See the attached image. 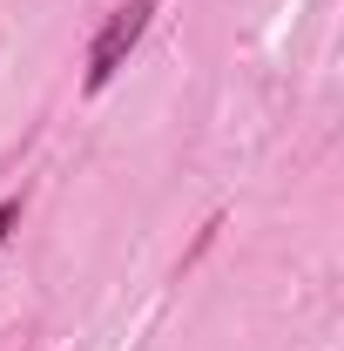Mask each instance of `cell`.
<instances>
[{"instance_id": "cell-1", "label": "cell", "mask_w": 344, "mask_h": 351, "mask_svg": "<svg viewBox=\"0 0 344 351\" xmlns=\"http://www.w3.org/2000/svg\"><path fill=\"white\" fill-rule=\"evenodd\" d=\"M149 14H156V0H122V7L101 21V34L88 41V95H101V88L129 68L135 41L149 34Z\"/></svg>"}, {"instance_id": "cell-2", "label": "cell", "mask_w": 344, "mask_h": 351, "mask_svg": "<svg viewBox=\"0 0 344 351\" xmlns=\"http://www.w3.org/2000/svg\"><path fill=\"white\" fill-rule=\"evenodd\" d=\"M14 223H21V196H7V203H0V243H7V230H14Z\"/></svg>"}]
</instances>
